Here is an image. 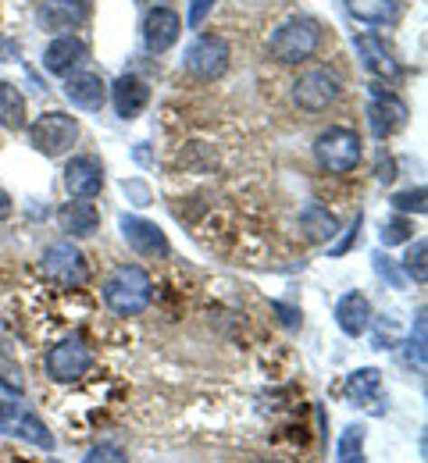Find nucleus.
<instances>
[{"label": "nucleus", "mask_w": 428, "mask_h": 463, "mask_svg": "<svg viewBox=\"0 0 428 463\" xmlns=\"http://www.w3.org/2000/svg\"><path fill=\"white\" fill-rule=\"evenodd\" d=\"M154 299V279L139 268V264H122L111 271V279L104 282V303L111 314L119 317H136L150 307Z\"/></svg>", "instance_id": "obj_1"}, {"label": "nucleus", "mask_w": 428, "mask_h": 463, "mask_svg": "<svg viewBox=\"0 0 428 463\" xmlns=\"http://www.w3.org/2000/svg\"><path fill=\"white\" fill-rule=\"evenodd\" d=\"M321 47V25L314 18H286L271 36H268V54L279 64H300L310 61Z\"/></svg>", "instance_id": "obj_2"}, {"label": "nucleus", "mask_w": 428, "mask_h": 463, "mask_svg": "<svg viewBox=\"0 0 428 463\" xmlns=\"http://www.w3.org/2000/svg\"><path fill=\"white\" fill-rule=\"evenodd\" d=\"M314 157H318V165H321L325 172L350 175L361 165V157H365V143H361V136H357L354 128L332 125V128H325V132L314 139Z\"/></svg>", "instance_id": "obj_3"}, {"label": "nucleus", "mask_w": 428, "mask_h": 463, "mask_svg": "<svg viewBox=\"0 0 428 463\" xmlns=\"http://www.w3.org/2000/svg\"><path fill=\"white\" fill-rule=\"evenodd\" d=\"M29 146L43 157H62L75 146L79 139V121L64 111H43L40 118H33L29 125Z\"/></svg>", "instance_id": "obj_4"}, {"label": "nucleus", "mask_w": 428, "mask_h": 463, "mask_svg": "<svg viewBox=\"0 0 428 463\" xmlns=\"http://www.w3.org/2000/svg\"><path fill=\"white\" fill-rule=\"evenodd\" d=\"M40 271H43L47 282H54V286H62V289H79V286H86V279H90V268H86L82 250H79L75 242H68V239L43 250Z\"/></svg>", "instance_id": "obj_5"}, {"label": "nucleus", "mask_w": 428, "mask_h": 463, "mask_svg": "<svg viewBox=\"0 0 428 463\" xmlns=\"http://www.w3.org/2000/svg\"><path fill=\"white\" fill-rule=\"evenodd\" d=\"M229 43L222 40V36H196L193 43H189V51H185V71L193 75V79H204V82H214V79H222L225 75V68H229Z\"/></svg>", "instance_id": "obj_6"}, {"label": "nucleus", "mask_w": 428, "mask_h": 463, "mask_svg": "<svg viewBox=\"0 0 428 463\" xmlns=\"http://www.w3.org/2000/svg\"><path fill=\"white\" fill-rule=\"evenodd\" d=\"M90 367H93V349L86 346L79 335L62 339L47 353V374L54 382H79L82 374H90Z\"/></svg>", "instance_id": "obj_7"}, {"label": "nucleus", "mask_w": 428, "mask_h": 463, "mask_svg": "<svg viewBox=\"0 0 428 463\" xmlns=\"http://www.w3.org/2000/svg\"><path fill=\"white\" fill-rule=\"evenodd\" d=\"M339 79L328 71V68H310L304 71L297 82H293V100H297V108H304V111H325L328 104H336V97H339Z\"/></svg>", "instance_id": "obj_8"}, {"label": "nucleus", "mask_w": 428, "mask_h": 463, "mask_svg": "<svg viewBox=\"0 0 428 463\" xmlns=\"http://www.w3.org/2000/svg\"><path fill=\"white\" fill-rule=\"evenodd\" d=\"M404 125H407V104L389 90H371V100H367V128H371V136L375 139H389Z\"/></svg>", "instance_id": "obj_9"}, {"label": "nucleus", "mask_w": 428, "mask_h": 463, "mask_svg": "<svg viewBox=\"0 0 428 463\" xmlns=\"http://www.w3.org/2000/svg\"><path fill=\"white\" fill-rule=\"evenodd\" d=\"M64 189L71 200H93L104 189V165L93 154H79L64 165Z\"/></svg>", "instance_id": "obj_10"}, {"label": "nucleus", "mask_w": 428, "mask_h": 463, "mask_svg": "<svg viewBox=\"0 0 428 463\" xmlns=\"http://www.w3.org/2000/svg\"><path fill=\"white\" fill-rule=\"evenodd\" d=\"M139 33H143V47H147L150 54H165V51H172V47L179 43L183 18H179L172 7H154V11H147Z\"/></svg>", "instance_id": "obj_11"}, {"label": "nucleus", "mask_w": 428, "mask_h": 463, "mask_svg": "<svg viewBox=\"0 0 428 463\" xmlns=\"http://www.w3.org/2000/svg\"><path fill=\"white\" fill-rule=\"evenodd\" d=\"M122 235L125 242L139 253V257H168V235L161 232V225L147 222V218H136V214H122Z\"/></svg>", "instance_id": "obj_12"}, {"label": "nucleus", "mask_w": 428, "mask_h": 463, "mask_svg": "<svg viewBox=\"0 0 428 463\" xmlns=\"http://www.w3.org/2000/svg\"><path fill=\"white\" fill-rule=\"evenodd\" d=\"M64 97L79 111H100L108 100V82L97 71H71L64 82Z\"/></svg>", "instance_id": "obj_13"}, {"label": "nucleus", "mask_w": 428, "mask_h": 463, "mask_svg": "<svg viewBox=\"0 0 428 463\" xmlns=\"http://www.w3.org/2000/svg\"><path fill=\"white\" fill-rule=\"evenodd\" d=\"M86 18H90L86 0H43V7H40V25L51 33H62V36L79 29Z\"/></svg>", "instance_id": "obj_14"}, {"label": "nucleus", "mask_w": 428, "mask_h": 463, "mask_svg": "<svg viewBox=\"0 0 428 463\" xmlns=\"http://www.w3.org/2000/svg\"><path fill=\"white\" fill-rule=\"evenodd\" d=\"M354 47H357V54L365 61V68L375 75V79H385V82H396L400 75H404V68H400V61L393 58V51H385V43L378 40V36H357L354 40Z\"/></svg>", "instance_id": "obj_15"}, {"label": "nucleus", "mask_w": 428, "mask_h": 463, "mask_svg": "<svg viewBox=\"0 0 428 463\" xmlns=\"http://www.w3.org/2000/svg\"><path fill=\"white\" fill-rule=\"evenodd\" d=\"M108 93H111V100H115L119 118H125V121L139 118L147 111V104H150V90H147V82H143L139 75H122Z\"/></svg>", "instance_id": "obj_16"}, {"label": "nucleus", "mask_w": 428, "mask_h": 463, "mask_svg": "<svg viewBox=\"0 0 428 463\" xmlns=\"http://www.w3.org/2000/svg\"><path fill=\"white\" fill-rule=\"evenodd\" d=\"M336 325L343 335L350 339H361L371 325V303H367L365 292H347L339 303H336Z\"/></svg>", "instance_id": "obj_17"}, {"label": "nucleus", "mask_w": 428, "mask_h": 463, "mask_svg": "<svg viewBox=\"0 0 428 463\" xmlns=\"http://www.w3.org/2000/svg\"><path fill=\"white\" fill-rule=\"evenodd\" d=\"M86 61V43L79 40V36H58V40H51V47L43 51V68L51 71V75H71L79 64Z\"/></svg>", "instance_id": "obj_18"}, {"label": "nucleus", "mask_w": 428, "mask_h": 463, "mask_svg": "<svg viewBox=\"0 0 428 463\" xmlns=\"http://www.w3.org/2000/svg\"><path fill=\"white\" fill-rule=\"evenodd\" d=\"M58 225H62V232L75 235V239H86V235L97 232L100 214H97V207L90 200H68L62 211H58Z\"/></svg>", "instance_id": "obj_19"}, {"label": "nucleus", "mask_w": 428, "mask_h": 463, "mask_svg": "<svg viewBox=\"0 0 428 463\" xmlns=\"http://www.w3.org/2000/svg\"><path fill=\"white\" fill-rule=\"evenodd\" d=\"M347 400L354 406H371L382 403V371L375 367H361L347 378Z\"/></svg>", "instance_id": "obj_20"}, {"label": "nucleus", "mask_w": 428, "mask_h": 463, "mask_svg": "<svg viewBox=\"0 0 428 463\" xmlns=\"http://www.w3.org/2000/svg\"><path fill=\"white\" fill-rule=\"evenodd\" d=\"M347 11L357 18V22H367V25H385V22H396L404 4L400 0H347Z\"/></svg>", "instance_id": "obj_21"}, {"label": "nucleus", "mask_w": 428, "mask_h": 463, "mask_svg": "<svg viewBox=\"0 0 428 463\" xmlns=\"http://www.w3.org/2000/svg\"><path fill=\"white\" fill-rule=\"evenodd\" d=\"M0 125L11 128V132L25 128V97H22V90H18L14 82H7V79H0Z\"/></svg>", "instance_id": "obj_22"}, {"label": "nucleus", "mask_w": 428, "mask_h": 463, "mask_svg": "<svg viewBox=\"0 0 428 463\" xmlns=\"http://www.w3.org/2000/svg\"><path fill=\"white\" fill-rule=\"evenodd\" d=\"M300 229H304L307 239H314V242H328V239H336V232H339V218H336L332 211L310 203V207H304V214H300Z\"/></svg>", "instance_id": "obj_23"}, {"label": "nucleus", "mask_w": 428, "mask_h": 463, "mask_svg": "<svg viewBox=\"0 0 428 463\" xmlns=\"http://www.w3.org/2000/svg\"><path fill=\"white\" fill-rule=\"evenodd\" d=\"M365 439H367L365 424H347L343 435H339V442H336V463H367Z\"/></svg>", "instance_id": "obj_24"}, {"label": "nucleus", "mask_w": 428, "mask_h": 463, "mask_svg": "<svg viewBox=\"0 0 428 463\" xmlns=\"http://www.w3.org/2000/svg\"><path fill=\"white\" fill-rule=\"evenodd\" d=\"M0 385H4L11 396H22V392H25L22 367H18V360L7 353V346H4V343H0Z\"/></svg>", "instance_id": "obj_25"}, {"label": "nucleus", "mask_w": 428, "mask_h": 463, "mask_svg": "<svg viewBox=\"0 0 428 463\" xmlns=\"http://www.w3.org/2000/svg\"><path fill=\"white\" fill-rule=\"evenodd\" d=\"M425 253H428V242H425V239H418V242L407 250V257H404V271H407V275H411L418 286H425V282H428Z\"/></svg>", "instance_id": "obj_26"}, {"label": "nucleus", "mask_w": 428, "mask_h": 463, "mask_svg": "<svg viewBox=\"0 0 428 463\" xmlns=\"http://www.w3.org/2000/svg\"><path fill=\"white\" fill-rule=\"evenodd\" d=\"M393 207H396L400 214H425V185L407 189V193H396V196H393Z\"/></svg>", "instance_id": "obj_27"}, {"label": "nucleus", "mask_w": 428, "mask_h": 463, "mask_svg": "<svg viewBox=\"0 0 428 463\" xmlns=\"http://www.w3.org/2000/svg\"><path fill=\"white\" fill-rule=\"evenodd\" d=\"M411 232H414V225H411L407 218H393V222H385V225H382V242H385V246L407 242V239H411Z\"/></svg>", "instance_id": "obj_28"}, {"label": "nucleus", "mask_w": 428, "mask_h": 463, "mask_svg": "<svg viewBox=\"0 0 428 463\" xmlns=\"http://www.w3.org/2000/svg\"><path fill=\"white\" fill-rule=\"evenodd\" d=\"M22 413H25V410H22V403H14V396H4V392H0V431H4V435L14 431V424H18Z\"/></svg>", "instance_id": "obj_29"}, {"label": "nucleus", "mask_w": 428, "mask_h": 463, "mask_svg": "<svg viewBox=\"0 0 428 463\" xmlns=\"http://www.w3.org/2000/svg\"><path fill=\"white\" fill-rule=\"evenodd\" d=\"M82 463H128V460H125V453L115 442H100V446H93V449L82 457Z\"/></svg>", "instance_id": "obj_30"}, {"label": "nucleus", "mask_w": 428, "mask_h": 463, "mask_svg": "<svg viewBox=\"0 0 428 463\" xmlns=\"http://www.w3.org/2000/svg\"><path fill=\"white\" fill-rule=\"evenodd\" d=\"M214 11V0H189V11H185V25L189 29H200L204 18Z\"/></svg>", "instance_id": "obj_31"}, {"label": "nucleus", "mask_w": 428, "mask_h": 463, "mask_svg": "<svg viewBox=\"0 0 428 463\" xmlns=\"http://www.w3.org/2000/svg\"><path fill=\"white\" fill-rule=\"evenodd\" d=\"M354 232H361V214L354 218V225H350V235H347L339 246H332V253H347V250H350V242H354Z\"/></svg>", "instance_id": "obj_32"}, {"label": "nucleus", "mask_w": 428, "mask_h": 463, "mask_svg": "<svg viewBox=\"0 0 428 463\" xmlns=\"http://www.w3.org/2000/svg\"><path fill=\"white\" fill-rule=\"evenodd\" d=\"M11 207H14V203H11V196L0 189V222H4V218H11Z\"/></svg>", "instance_id": "obj_33"}, {"label": "nucleus", "mask_w": 428, "mask_h": 463, "mask_svg": "<svg viewBox=\"0 0 428 463\" xmlns=\"http://www.w3.org/2000/svg\"><path fill=\"white\" fill-rule=\"evenodd\" d=\"M143 4H147V0H143Z\"/></svg>", "instance_id": "obj_34"}]
</instances>
